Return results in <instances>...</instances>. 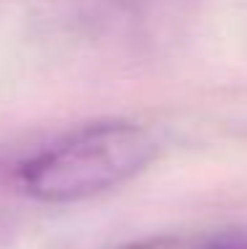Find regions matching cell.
<instances>
[{
    "instance_id": "3",
    "label": "cell",
    "mask_w": 247,
    "mask_h": 249,
    "mask_svg": "<svg viewBox=\"0 0 247 249\" xmlns=\"http://www.w3.org/2000/svg\"><path fill=\"white\" fill-rule=\"evenodd\" d=\"M117 249H189L181 239H173V236H154V239H141L133 241V244L117 247Z\"/></svg>"
},
{
    "instance_id": "2",
    "label": "cell",
    "mask_w": 247,
    "mask_h": 249,
    "mask_svg": "<svg viewBox=\"0 0 247 249\" xmlns=\"http://www.w3.org/2000/svg\"><path fill=\"white\" fill-rule=\"evenodd\" d=\"M197 249H247V228H231L210 236Z\"/></svg>"
},
{
    "instance_id": "1",
    "label": "cell",
    "mask_w": 247,
    "mask_h": 249,
    "mask_svg": "<svg viewBox=\"0 0 247 249\" xmlns=\"http://www.w3.org/2000/svg\"><path fill=\"white\" fill-rule=\"evenodd\" d=\"M154 135L128 120L93 122L19 164L16 180L43 204H77L141 175L157 159Z\"/></svg>"
}]
</instances>
